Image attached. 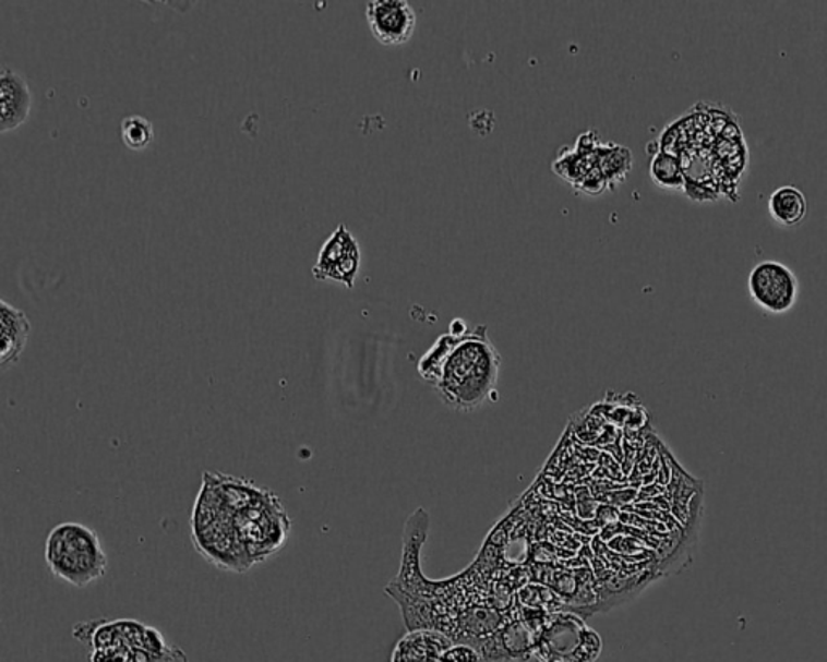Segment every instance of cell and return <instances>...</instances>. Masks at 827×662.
Wrapping results in <instances>:
<instances>
[{
	"mask_svg": "<svg viewBox=\"0 0 827 662\" xmlns=\"http://www.w3.org/2000/svg\"><path fill=\"white\" fill-rule=\"evenodd\" d=\"M500 365V352L479 325L463 336H440L420 359L419 373L453 411L472 412L495 392Z\"/></svg>",
	"mask_w": 827,
	"mask_h": 662,
	"instance_id": "1",
	"label": "cell"
},
{
	"mask_svg": "<svg viewBox=\"0 0 827 662\" xmlns=\"http://www.w3.org/2000/svg\"><path fill=\"white\" fill-rule=\"evenodd\" d=\"M746 288L753 304L771 315L789 314L800 298L795 272L779 261H762L753 265Z\"/></svg>",
	"mask_w": 827,
	"mask_h": 662,
	"instance_id": "6",
	"label": "cell"
},
{
	"mask_svg": "<svg viewBox=\"0 0 827 662\" xmlns=\"http://www.w3.org/2000/svg\"><path fill=\"white\" fill-rule=\"evenodd\" d=\"M650 178L661 190L684 191L685 174L681 160L660 146H657V153L651 156Z\"/></svg>",
	"mask_w": 827,
	"mask_h": 662,
	"instance_id": "13",
	"label": "cell"
},
{
	"mask_svg": "<svg viewBox=\"0 0 827 662\" xmlns=\"http://www.w3.org/2000/svg\"><path fill=\"white\" fill-rule=\"evenodd\" d=\"M369 28L382 46H403L411 41L417 16L406 0H372L365 9Z\"/></svg>",
	"mask_w": 827,
	"mask_h": 662,
	"instance_id": "8",
	"label": "cell"
},
{
	"mask_svg": "<svg viewBox=\"0 0 827 662\" xmlns=\"http://www.w3.org/2000/svg\"><path fill=\"white\" fill-rule=\"evenodd\" d=\"M33 93L25 76L3 67L0 73V131L9 133L28 122Z\"/></svg>",
	"mask_w": 827,
	"mask_h": 662,
	"instance_id": "9",
	"label": "cell"
},
{
	"mask_svg": "<svg viewBox=\"0 0 827 662\" xmlns=\"http://www.w3.org/2000/svg\"><path fill=\"white\" fill-rule=\"evenodd\" d=\"M603 651L600 635L573 613L548 614L537 631L534 657L540 662H595Z\"/></svg>",
	"mask_w": 827,
	"mask_h": 662,
	"instance_id": "5",
	"label": "cell"
},
{
	"mask_svg": "<svg viewBox=\"0 0 827 662\" xmlns=\"http://www.w3.org/2000/svg\"><path fill=\"white\" fill-rule=\"evenodd\" d=\"M120 130L124 146L131 151H144L154 141L153 124L141 116L124 117Z\"/></svg>",
	"mask_w": 827,
	"mask_h": 662,
	"instance_id": "14",
	"label": "cell"
},
{
	"mask_svg": "<svg viewBox=\"0 0 827 662\" xmlns=\"http://www.w3.org/2000/svg\"><path fill=\"white\" fill-rule=\"evenodd\" d=\"M453 643L455 640L440 630H412L396 643L392 662H445V653Z\"/></svg>",
	"mask_w": 827,
	"mask_h": 662,
	"instance_id": "10",
	"label": "cell"
},
{
	"mask_svg": "<svg viewBox=\"0 0 827 662\" xmlns=\"http://www.w3.org/2000/svg\"><path fill=\"white\" fill-rule=\"evenodd\" d=\"M768 212L778 227L795 228L808 215V201L800 188L784 184L772 191L768 200Z\"/></svg>",
	"mask_w": 827,
	"mask_h": 662,
	"instance_id": "12",
	"label": "cell"
},
{
	"mask_svg": "<svg viewBox=\"0 0 827 662\" xmlns=\"http://www.w3.org/2000/svg\"><path fill=\"white\" fill-rule=\"evenodd\" d=\"M50 574L76 588H86L106 577L109 559L99 535L80 522L53 527L44 544Z\"/></svg>",
	"mask_w": 827,
	"mask_h": 662,
	"instance_id": "4",
	"label": "cell"
},
{
	"mask_svg": "<svg viewBox=\"0 0 827 662\" xmlns=\"http://www.w3.org/2000/svg\"><path fill=\"white\" fill-rule=\"evenodd\" d=\"M445 662H482V657L472 645L455 641L445 653Z\"/></svg>",
	"mask_w": 827,
	"mask_h": 662,
	"instance_id": "16",
	"label": "cell"
},
{
	"mask_svg": "<svg viewBox=\"0 0 827 662\" xmlns=\"http://www.w3.org/2000/svg\"><path fill=\"white\" fill-rule=\"evenodd\" d=\"M0 324H2L0 365L7 368V365L16 364L20 356L25 351L29 333H32V322L25 312L2 299L0 301Z\"/></svg>",
	"mask_w": 827,
	"mask_h": 662,
	"instance_id": "11",
	"label": "cell"
},
{
	"mask_svg": "<svg viewBox=\"0 0 827 662\" xmlns=\"http://www.w3.org/2000/svg\"><path fill=\"white\" fill-rule=\"evenodd\" d=\"M450 333L456 336L466 335L467 333L466 322L460 321V318H456V321H453L452 325H450Z\"/></svg>",
	"mask_w": 827,
	"mask_h": 662,
	"instance_id": "18",
	"label": "cell"
},
{
	"mask_svg": "<svg viewBox=\"0 0 827 662\" xmlns=\"http://www.w3.org/2000/svg\"><path fill=\"white\" fill-rule=\"evenodd\" d=\"M520 601L527 611H536L541 614L560 613L564 607V601H561L553 591L548 590L544 587H529L523 588L519 593Z\"/></svg>",
	"mask_w": 827,
	"mask_h": 662,
	"instance_id": "15",
	"label": "cell"
},
{
	"mask_svg": "<svg viewBox=\"0 0 827 662\" xmlns=\"http://www.w3.org/2000/svg\"><path fill=\"white\" fill-rule=\"evenodd\" d=\"M634 167L631 149L621 144L601 143L597 131H585L576 146L561 149L554 174L588 196H600L624 183Z\"/></svg>",
	"mask_w": 827,
	"mask_h": 662,
	"instance_id": "3",
	"label": "cell"
},
{
	"mask_svg": "<svg viewBox=\"0 0 827 662\" xmlns=\"http://www.w3.org/2000/svg\"><path fill=\"white\" fill-rule=\"evenodd\" d=\"M230 510L231 523L251 563H265L288 543L291 520L280 497L241 477L208 472Z\"/></svg>",
	"mask_w": 827,
	"mask_h": 662,
	"instance_id": "2",
	"label": "cell"
},
{
	"mask_svg": "<svg viewBox=\"0 0 827 662\" xmlns=\"http://www.w3.org/2000/svg\"><path fill=\"white\" fill-rule=\"evenodd\" d=\"M89 662H130V650L124 647L91 650Z\"/></svg>",
	"mask_w": 827,
	"mask_h": 662,
	"instance_id": "17",
	"label": "cell"
},
{
	"mask_svg": "<svg viewBox=\"0 0 827 662\" xmlns=\"http://www.w3.org/2000/svg\"><path fill=\"white\" fill-rule=\"evenodd\" d=\"M361 261L358 240L345 224H339L321 248L312 275L317 281H338L351 290L361 270Z\"/></svg>",
	"mask_w": 827,
	"mask_h": 662,
	"instance_id": "7",
	"label": "cell"
}]
</instances>
